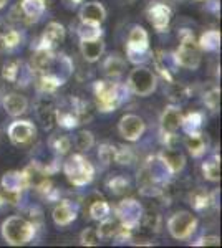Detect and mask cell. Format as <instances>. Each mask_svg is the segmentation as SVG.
I'll list each match as a JSON object with an SVG mask.
<instances>
[{
    "label": "cell",
    "instance_id": "13",
    "mask_svg": "<svg viewBox=\"0 0 222 248\" xmlns=\"http://www.w3.org/2000/svg\"><path fill=\"white\" fill-rule=\"evenodd\" d=\"M80 51H82V57L86 60L88 63H95V62H98L100 57L103 55L104 43L102 42V38L82 40V43H80Z\"/></svg>",
    "mask_w": 222,
    "mask_h": 248
},
{
    "label": "cell",
    "instance_id": "19",
    "mask_svg": "<svg viewBox=\"0 0 222 248\" xmlns=\"http://www.w3.org/2000/svg\"><path fill=\"white\" fill-rule=\"evenodd\" d=\"M186 147L189 149V153H191L194 157H199V155H203L205 153V142H204V138L201 136V133H191L188 134V138H186Z\"/></svg>",
    "mask_w": 222,
    "mask_h": 248
},
{
    "label": "cell",
    "instance_id": "26",
    "mask_svg": "<svg viewBox=\"0 0 222 248\" xmlns=\"http://www.w3.org/2000/svg\"><path fill=\"white\" fill-rule=\"evenodd\" d=\"M20 68H22V62L20 60H9V62L3 65V71L2 77L7 79V81H17L18 75H20Z\"/></svg>",
    "mask_w": 222,
    "mask_h": 248
},
{
    "label": "cell",
    "instance_id": "29",
    "mask_svg": "<svg viewBox=\"0 0 222 248\" xmlns=\"http://www.w3.org/2000/svg\"><path fill=\"white\" fill-rule=\"evenodd\" d=\"M90 215L95 220H104L110 215V205H108L106 202H100V201H96V202H93V205L90 207Z\"/></svg>",
    "mask_w": 222,
    "mask_h": 248
},
{
    "label": "cell",
    "instance_id": "28",
    "mask_svg": "<svg viewBox=\"0 0 222 248\" xmlns=\"http://www.w3.org/2000/svg\"><path fill=\"white\" fill-rule=\"evenodd\" d=\"M201 123H203V114L192 113V114H189L188 118H183V124H181V127H184L188 134L199 133Z\"/></svg>",
    "mask_w": 222,
    "mask_h": 248
},
{
    "label": "cell",
    "instance_id": "23",
    "mask_svg": "<svg viewBox=\"0 0 222 248\" xmlns=\"http://www.w3.org/2000/svg\"><path fill=\"white\" fill-rule=\"evenodd\" d=\"M37 114H38V119L42 121L43 127L45 129H50L51 124L55 123V116H56V109L51 105H47V103H40L37 106Z\"/></svg>",
    "mask_w": 222,
    "mask_h": 248
},
{
    "label": "cell",
    "instance_id": "7",
    "mask_svg": "<svg viewBox=\"0 0 222 248\" xmlns=\"http://www.w3.org/2000/svg\"><path fill=\"white\" fill-rule=\"evenodd\" d=\"M120 134L123 136L126 141H136L143 136L144 129H146V124H144L143 118L136 114H124L120 119L118 124Z\"/></svg>",
    "mask_w": 222,
    "mask_h": 248
},
{
    "label": "cell",
    "instance_id": "39",
    "mask_svg": "<svg viewBox=\"0 0 222 248\" xmlns=\"http://www.w3.org/2000/svg\"><path fill=\"white\" fill-rule=\"evenodd\" d=\"M143 222H144V225H146L148 229H151V230L154 229L156 232L159 230V215L154 214V212H153V214H146V215H144Z\"/></svg>",
    "mask_w": 222,
    "mask_h": 248
},
{
    "label": "cell",
    "instance_id": "2",
    "mask_svg": "<svg viewBox=\"0 0 222 248\" xmlns=\"http://www.w3.org/2000/svg\"><path fill=\"white\" fill-rule=\"evenodd\" d=\"M176 62L179 66L188 70H196L201 63V46L196 43L191 31L181 35V45L176 51Z\"/></svg>",
    "mask_w": 222,
    "mask_h": 248
},
{
    "label": "cell",
    "instance_id": "6",
    "mask_svg": "<svg viewBox=\"0 0 222 248\" xmlns=\"http://www.w3.org/2000/svg\"><path fill=\"white\" fill-rule=\"evenodd\" d=\"M196 225H197V218L191 212H186V210L176 212L168 222L169 233L177 240L188 238L196 230Z\"/></svg>",
    "mask_w": 222,
    "mask_h": 248
},
{
    "label": "cell",
    "instance_id": "34",
    "mask_svg": "<svg viewBox=\"0 0 222 248\" xmlns=\"http://www.w3.org/2000/svg\"><path fill=\"white\" fill-rule=\"evenodd\" d=\"M108 187H110L111 192H115V194H124V192L128 190V187H130V184L124 177H121V175H116V177L110 179V182H108Z\"/></svg>",
    "mask_w": 222,
    "mask_h": 248
},
{
    "label": "cell",
    "instance_id": "24",
    "mask_svg": "<svg viewBox=\"0 0 222 248\" xmlns=\"http://www.w3.org/2000/svg\"><path fill=\"white\" fill-rule=\"evenodd\" d=\"M203 172H204V177L209 179V181L216 182L221 179V159L217 157H212L209 161H205L203 164Z\"/></svg>",
    "mask_w": 222,
    "mask_h": 248
},
{
    "label": "cell",
    "instance_id": "5",
    "mask_svg": "<svg viewBox=\"0 0 222 248\" xmlns=\"http://www.w3.org/2000/svg\"><path fill=\"white\" fill-rule=\"evenodd\" d=\"M95 94H96V103H98L100 111H104V113L115 111L121 103L120 86L113 85V83L96 81Z\"/></svg>",
    "mask_w": 222,
    "mask_h": 248
},
{
    "label": "cell",
    "instance_id": "33",
    "mask_svg": "<svg viewBox=\"0 0 222 248\" xmlns=\"http://www.w3.org/2000/svg\"><path fill=\"white\" fill-rule=\"evenodd\" d=\"M51 147L55 149L56 154L63 155V154H67L68 151H70L71 141L67 138V136H56V138L51 139Z\"/></svg>",
    "mask_w": 222,
    "mask_h": 248
},
{
    "label": "cell",
    "instance_id": "17",
    "mask_svg": "<svg viewBox=\"0 0 222 248\" xmlns=\"http://www.w3.org/2000/svg\"><path fill=\"white\" fill-rule=\"evenodd\" d=\"M76 217V212L75 209L71 207L70 202H62L60 205L55 207L53 210V222L56 225H68V223H71Z\"/></svg>",
    "mask_w": 222,
    "mask_h": 248
},
{
    "label": "cell",
    "instance_id": "8",
    "mask_svg": "<svg viewBox=\"0 0 222 248\" xmlns=\"http://www.w3.org/2000/svg\"><path fill=\"white\" fill-rule=\"evenodd\" d=\"M148 43H149V37L146 30L143 27H135L130 33V38H128V57H130V60L135 55H139L141 62L146 60V57H143V55H148V48H149Z\"/></svg>",
    "mask_w": 222,
    "mask_h": 248
},
{
    "label": "cell",
    "instance_id": "1",
    "mask_svg": "<svg viewBox=\"0 0 222 248\" xmlns=\"http://www.w3.org/2000/svg\"><path fill=\"white\" fill-rule=\"evenodd\" d=\"M2 235L10 245H25L35 235V225L18 215H12L2 223Z\"/></svg>",
    "mask_w": 222,
    "mask_h": 248
},
{
    "label": "cell",
    "instance_id": "14",
    "mask_svg": "<svg viewBox=\"0 0 222 248\" xmlns=\"http://www.w3.org/2000/svg\"><path fill=\"white\" fill-rule=\"evenodd\" d=\"M148 17H149L151 25L154 27L157 31H164L169 20H171V10H169V7L163 5V3H157V5H153L151 9H149Z\"/></svg>",
    "mask_w": 222,
    "mask_h": 248
},
{
    "label": "cell",
    "instance_id": "18",
    "mask_svg": "<svg viewBox=\"0 0 222 248\" xmlns=\"http://www.w3.org/2000/svg\"><path fill=\"white\" fill-rule=\"evenodd\" d=\"M124 65H126V62H124L120 55H111V57H108L106 62H104L103 70L110 78H118L120 75H123Z\"/></svg>",
    "mask_w": 222,
    "mask_h": 248
},
{
    "label": "cell",
    "instance_id": "30",
    "mask_svg": "<svg viewBox=\"0 0 222 248\" xmlns=\"http://www.w3.org/2000/svg\"><path fill=\"white\" fill-rule=\"evenodd\" d=\"M93 144H95V138H93V134L90 131H82V133H78V136L75 138V146L78 147L80 151L91 149Z\"/></svg>",
    "mask_w": 222,
    "mask_h": 248
},
{
    "label": "cell",
    "instance_id": "35",
    "mask_svg": "<svg viewBox=\"0 0 222 248\" xmlns=\"http://www.w3.org/2000/svg\"><path fill=\"white\" fill-rule=\"evenodd\" d=\"M78 33H80V38L82 40L102 37V30L98 29V25H91V23H83L82 29L78 30Z\"/></svg>",
    "mask_w": 222,
    "mask_h": 248
},
{
    "label": "cell",
    "instance_id": "3",
    "mask_svg": "<svg viewBox=\"0 0 222 248\" xmlns=\"http://www.w3.org/2000/svg\"><path fill=\"white\" fill-rule=\"evenodd\" d=\"M65 174L73 186H86V184L91 182L93 175H95V169H93L90 161H86L83 155L75 154L65 164Z\"/></svg>",
    "mask_w": 222,
    "mask_h": 248
},
{
    "label": "cell",
    "instance_id": "10",
    "mask_svg": "<svg viewBox=\"0 0 222 248\" xmlns=\"http://www.w3.org/2000/svg\"><path fill=\"white\" fill-rule=\"evenodd\" d=\"M9 136L14 144H25L35 138V126L30 121H15L10 124Z\"/></svg>",
    "mask_w": 222,
    "mask_h": 248
},
{
    "label": "cell",
    "instance_id": "12",
    "mask_svg": "<svg viewBox=\"0 0 222 248\" xmlns=\"http://www.w3.org/2000/svg\"><path fill=\"white\" fill-rule=\"evenodd\" d=\"M80 18L83 23H91V25H100L104 18H106V10L102 3L98 2H90L85 3L80 10Z\"/></svg>",
    "mask_w": 222,
    "mask_h": 248
},
{
    "label": "cell",
    "instance_id": "16",
    "mask_svg": "<svg viewBox=\"0 0 222 248\" xmlns=\"http://www.w3.org/2000/svg\"><path fill=\"white\" fill-rule=\"evenodd\" d=\"M159 157H161V162H164V166L171 172H179L184 169V164H186L184 155L181 154L179 151H174L172 147L164 149Z\"/></svg>",
    "mask_w": 222,
    "mask_h": 248
},
{
    "label": "cell",
    "instance_id": "15",
    "mask_svg": "<svg viewBox=\"0 0 222 248\" xmlns=\"http://www.w3.org/2000/svg\"><path fill=\"white\" fill-rule=\"evenodd\" d=\"M27 98L18 93H10L7 94L5 98H3V108H5V111L9 113L10 116H20L23 114L27 111Z\"/></svg>",
    "mask_w": 222,
    "mask_h": 248
},
{
    "label": "cell",
    "instance_id": "41",
    "mask_svg": "<svg viewBox=\"0 0 222 248\" xmlns=\"http://www.w3.org/2000/svg\"><path fill=\"white\" fill-rule=\"evenodd\" d=\"M5 3H7V0H0V9H2V7L5 5Z\"/></svg>",
    "mask_w": 222,
    "mask_h": 248
},
{
    "label": "cell",
    "instance_id": "32",
    "mask_svg": "<svg viewBox=\"0 0 222 248\" xmlns=\"http://www.w3.org/2000/svg\"><path fill=\"white\" fill-rule=\"evenodd\" d=\"M100 233L96 229H85L82 232V235H80V242H82V245H86V247H95L100 243Z\"/></svg>",
    "mask_w": 222,
    "mask_h": 248
},
{
    "label": "cell",
    "instance_id": "20",
    "mask_svg": "<svg viewBox=\"0 0 222 248\" xmlns=\"http://www.w3.org/2000/svg\"><path fill=\"white\" fill-rule=\"evenodd\" d=\"M96 230H98L100 237H104V238L120 237L121 230H123V225L116 222V220H111L106 217L104 220H102V223H100V227Z\"/></svg>",
    "mask_w": 222,
    "mask_h": 248
},
{
    "label": "cell",
    "instance_id": "27",
    "mask_svg": "<svg viewBox=\"0 0 222 248\" xmlns=\"http://www.w3.org/2000/svg\"><path fill=\"white\" fill-rule=\"evenodd\" d=\"M189 203H191L196 210H204L205 207L211 203V195H209L205 190L197 189V190H194L191 194V202H189Z\"/></svg>",
    "mask_w": 222,
    "mask_h": 248
},
{
    "label": "cell",
    "instance_id": "31",
    "mask_svg": "<svg viewBox=\"0 0 222 248\" xmlns=\"http://www.w3.org/2000/svg\"><path fill=\"white\" fill-rule=\"evenodd\" d=\"M219 42H221V35L217 31H207L201 38L199 46H203L204 50H216V48H219Z\"/></svg>",
    "mask_w": 222,
    "mask_h": 248
},
{
    "label": "cell",
    "instance_id": "11",
    "mask_svg": "<svg viewBox=\"0 0 222 248\" xmlns=\"http://www.w3.org/2000/svg\"><path fill=\"white\" fill-rule=\"evenodd\" d=\"M183 124V113H181L179 108L171 106L166 108L164 113L161 114V129L166 134H176V131Z\"/></svg>",
    "mask_w": 222,
    "mask_h": 248
},
{
    "label": "cell",
    "instance_id": "36",
    "mask_svg": "<svg viewBox=\"0 0 222 248\" xmlns=\"http://www.w3.org/2000/svg\"><path fill=\"white\" fill-rule=\"evenodd\" d=\"M219 101H221V90L219 88H214V90H211L209 93L204 94V103L209 109L217 111V108H219Z\"/></svg>",
    "mask_w": 222,
    "mask_h": 248
},
{
    "label": "cell",
    "instance_id": "37",
    "mask_svg": "<svg viewBox=\"0 0 222 248\" xmlns=\"http://www.w3.org/2000/svg\"><path fill=\"white\" fill-rule=\"evenodd\" d=\"M98 157L102 159L103 164H111L115 161V146H110V144H103L98 151Z\"/></svg>",
    "mask_w": 222,
    "mask_h": 248
},
{
    "label": "cell",
    "instance_id": "9",
    "mask_svg": "<svg viewBox=\"0 0 222 248\" xmlns=\"http://www.w3.org/2000/svg\"><path fill=\"white\" fill-rule=\"evenodd\" d=\"M65 40V29L62 23L51 22L47 25L45 31H43L42 38H40V48H47V50H53L60 43Z\"/></svg>",
    "mask_w": 222,
    "mask_h": 248
},
{
    "label": "cell",
    "instance_id": "21",
    "mask_svg": "<svg viewBox=\"0 0 222 248\" xmlns=\"http://www.w3.org/2000/svg\"><path fill=\"white\" fill-rule=\"evenodd\" d=\"M55 121L62 127H67V129L76 127L80 124L78 116H76L73 109H58L56 111V116H55Z\"/></svg>",
    "mask_w": 222,
    "mask_h": 248
},
{
    "label": "cell",
    "instance_id": "42",
    "mask_svg": "<svg viewBox=\"0 0 222 248\" xmlns=\"http://www.w3.org/2000/svg\"><path fill=\"white\" fill-rule=\"evenodd\" d=\"M73 2H75V3H78V2H82V0H73Z\"/></svg>",
    "mask_w": 222,
    "mask_h": 248
},
{
    "label": "cell",
    "instance_id": "40",
    "mask_svg": "<svg viewBox=\"0 0 222 248\" xmlns=\"http://www.w3.org/2000/svg\"><path fill=\"white\" fill-rule=\"evenodd\" d=\"M197 247H209V245H214V247H217V245H221V240L219 237H204V238H201L199 242L196 243Z\"/></svg>",
    "mask_w": 222,
    "mask_h": 248
},
{
    "label": "cell",
    "instance_id": "4",
    "mask_svg": "<svg viewBox=\"0 0 222 248\" xmlns=\"http://www.w3.org/2000/svg\"><path fill=\"white\" fill-rule=\"evenodd\" d=\"M128 86L135 94L138 96H149L156 90V77L149 68L138 66L130 73L128 78Z\"/></svg>",
    "mask_w": 222,
    "mask_h": 248
},
{
    "label": "cell",
    "instance_id": "38",
    "mask_svg": "<svg viewBox=\"0 0 222 248\" xmlns=\"http://www.w3.org/2000/svg\"><path fill=\"white\" fill-rule=\"evenodd\" d=\"M115 162L120 164H131L133 162V153L130 147H115Z\"/></svg>",
    "mask_w": 222,
    "mask_h": 248
},
{
    "label": "cell",
    "instance_id": "22",
    "mask_svg": "<svg viewBox=\"0 0 222 248\" xmlns=\"http://www.w3.org/2000/svg\"><path fill=\"white\" fill-rule=\"evenodd\" d=\"M43 0H23V3L20 5V10L23 12V15L30 20H37L43 12Z\"/></svg>",
    "mask_w": 222,
    "mask_h": 248
},
{
    "label": "cell",
    "instance_id": "25",
    "mask_svg": "<svg viewBox=\"0 0 222 248\" xmlns=\"http://www.w3.org/2000/svg\"><path fill=\"white\" fill-rule=\"evenodd\" d=\"M20 33L17 30H2L0 31V48L5 50H12V48L20 45Z\"/></svg>",
    "mask_w": 222,
    "mask_h": 248
}]
</instances>
